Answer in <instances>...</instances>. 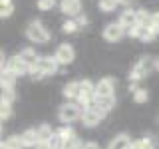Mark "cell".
<instances>
[{
	"mask_svg": "<svg viewBox=\"0 0 159 149\" xmlns=\"http://www.w3.org/2000/svg\"><path fill=\"white\" fill-rule=\"evenodd\" d=\"M82 113H84V107L80 106L78 102H68V103H64V106H60L58 119L64 123V125H70L72 121L82 119Z\"/></svg>",
	"mask_w": 159,
	"mask_h": 149,
	"instance_id": "6da1fadb",
	"label": "cell"
},
{
	"mask_svg": "<svg viewBox=\"0 0 159 149\" xmlns=\"http://www.w3.org/2000/svg\"><path fill=\"white\" fill-rule=\"evenodd\" d=\"M26 38L36 44H46V42H50V32L40 20H34V22H30L26 26Z\"/></svg>",
	"mask_w": 159,
	"mask_h": 149,
	"instance_id": "7a4b0ae2",
	"label": "cell"
},
{
	"mask_svg": "<svg viewBox=\"0 0 159 149\" xmlns=\"http://www.w3.org/2000/svg\"><path fill=\"white\" fill-rule=\"evenodd\" d=\"M93 102H96V84H92L89 79H82V82H80V97H78V103L86 109V107L92 106Z\"/></svg>",
	"mask_w": 159,
	"mask_h": 149,
	"instance_id": "3957f363",
	"label": "cell"
},
{
	"mask_svg": "<svg viewBox=\"0 0 159 149\" xmlns=\"http://www.w3.org/2000/svg\"><path fill=\"white\" fill-rule=\"evenodd\" d=\"M106 117V113L99 109L96 103H92L89 107H86L84 109V113H82V123L86 127H96V125H99V121Z\"/></svg>",
	"mask_w": 159,
	"mask_h": 149,
	"instance_id": "277c9868",
	"label": "cell"
},
{
	"mask_svg": "<svg viewBox=\"0 0 159 149\" xmlns=\"http://www.w3.org/2000/svg\"><path fill=\"white\" fill-rule=\"evenodd\" d=\"M54 58L58 60L60 66H68V64L74 62L76 52H74V48L70 46V44H60V46L56 48V52H54Z\"/></svg>",
	"mask_w": 159,
	"mask_h": 149,
	"instance_id": "5b68a950",
	"label": "cell"
},
{
	"mask_svg": "<svg viewBox=\"0 0 159 149\" xmlns=\"http://www.w3.org/2000/svg\"><path fill=\"white\" fill-rule=\"evenodd\" d=\"M125 34H127V30L119 22H109L107 26L103 28V38H106L107 42H119Z\"/></svg>",
	"mask_w": 159,
	"mask_h": 149,
	"instance_id": "8992f818",
	"label": "cell"
},
{
	"mask_svg": "<svg viewBox=\"0 0 159 149\" xmlns=\"http://www.w3.org/2000/svg\"><path fill=\"white\" fill-rule=\"evenodd\" d=\"M6 70H10L12 74H16V76H26V74H30V66L26 62H24L20 56H12V58H8V62H6V66H4ZM2 68V70H4Z\"/></svg>",
	"mask_w": 159,
	"mask_h": 149,
	"instance_id": "52a82bcc",
	"label": "cell"
},
{
	"mask_svg": "<svg viewBox=\"0 0 159 149\" xmlns=\"http://www.w3.org/2000/svg\"><path fill=\"white\" fill-rule=\"evenodd\" d=\"M113 89H116V79L113 78H102L96 84V97L113 96Z\"/></svg>",
	"mask_w": 159,
	"mask_h": 149,
	"instance_id": "ba28073f",
	"label": "cell"
},
{
	"mask_svg": "<svg viewBox=\"0 0 159 149\" xmlns=\"http://www.w3.org/2000/svg\"><path fill=\"white\" fill-rule=\"evenodd\" d=\"M127 34L131 38H137V40H141V42H153V40H155V36L157 34L153 32L151 28H147V26H133L131 30H127Z\"/></svg>",
	"mask_w": 159,
	"mask_h": 149,
	"instance_id": "9c48e42d",
	"label": "cell"
},
{
	"mask_svg": "<svg viewBox=\"0 0 159 149\" xmlns=\"http://www.w3.org/2000/svg\"><path fill=\"white\" fill-rule=\"evenodd\" d=\"M60 10H62L66 16L76 18L82 14V0H62L60 2Z\"/></svg>",
	"mask_w": 159,
	"mask_h": 149,
	"instance_id": "30bf717a",
	"label": "cell"
},
{
	"mask_svg": "<svg viewBox=\"0 0 159 149\" xmlns=\"http://www.w3.org/2000/svg\"><path fill=\"white\" fill-rule=\"evenodd\" d=\"M38 68L42 70L46 76H54V74L58 72V68H60V64H58V60L54 58V56H40V62H38Z\"/></svg>",
	"mask_w": 159,
	"mask_h": 149,
	"instance_id": "8fae6325",
	"label": "cell"
},
{
	"mask_svg": "<svg viewBox=\"0 0 159 149\" xmlns=\"http://www.w3.org/2000/svg\"><path fill=\"white\" fill-rule=\"evenodd\" d=\"M117 22L121 24L125 30H131L133 26H137V24H139L137 22V10H123Z\"/></svg>",
	"mask_w": 159,
	"mask_h": 149,
	"instance_id": "7c38bea8",
	"label": "cell"
},
{
	"mask_svg": "<svg viewBox=\"0 0 159 149\" xmlns=\"http://www.w3.org/2000/svg\"><path fill=\"white\" fill-rule=\"evenodd\" d=\"M20 139H22V145L24 147H30V149H34L38 145V141H40V137H38V131L36 129H26V131L22 133V135H20Z\"/></svg>",
	"mask_w": 159,
	"mask_h": 149,
	"instance_id": "4fadbf2b",
	"label": "cell"
},
{
	"mask_svg": "<svg viewBox=\"0 0 159 149\" xmlns=\"http://www.w3.org/2000/svg\"><path fill=\"white\" fill-rule=\"evenodd\" d=\"M18 56H20V58L24 60V62L28 64L30 70H32V68H36V66H38V62H40V56L36 54V50H34V48H24L22 52L18 54Z\"/></svg>",
	"mask_w": 159,
	"mask_h": 149,
	"instance_id": "5bb4252c",
	"label": "cell"
},
{
	"mask_svg": "<svg viewBox=\"0 0 159 149\" xmlns=\"http://www.w3.org/2000/svg\"><path fill=\"white\" fill-rule=\"evenodd\" d=\"M129 145H131V139H129L127 133H119V135H116L109 141L107 149H129Z\"/></svg>",
	"mask_w": 159,
	"mask_h": 149,
	"instance_id": "9a60e30c",
	"label": "cell"
},
{
	"mask_svg": "<svg viewBox=\"0 0 159 149\" xmlns=\"http://www.w3.org/2000/svg\"><path fill=\"white\" fill-rule=\"evenodd\" d=\"M16 74H12L10 70L4 68L2 74H0V86H2V89H14V86H16Z\"/></svg>",
	"mask_w": 159,
	"mask_h": 149,
	"instance_id": "2e32d148",
	"label": "cell"
},
{
	"mask_svg": "<svg viewBox=\"0 0 159 149\" xmlns=\"http://www.w3.org/2000/svg\"><path fill=\"white\" fill-rule=\"evenodd\" d=\"M96 106L102 109L103 113H107V111H111L113 107H116V96H107V97H96Z\"/></svg>",
	"mask_w": 159,
	"mask_h": 149,
	"instance_id": "e0dca14e",
	"label": "cell"
},
{
	"mask_svg": "<svg viewBox=\"0 0 159 149\" xmlns=\"http://www.w3.org/2000/svg\"><path fill=\"white\" fill-rule=\"evenodd\" d=\"M66 99H78L80 97V82H68L62 89Z\"/></svg>",
	"mask_w": 159,
	"mask_h": 149,
	"instance_id": "ac0fdd59",
	"label": "cell"
},
{
	"mask_svg": "<svg viewBox=\"0 0 159 149\" xmlns=\"http://www.w3.org/2000/svg\"><path fill=\"white\" fill-rule=\"evenodd\" d=\"M22 139L20 135H12V137H6L2 141V149H22Z\"/></svg>",
	"mask_w": 159,
	"mask_h": 149,
	"instance_id": "d6986e66",
	"label": "cell"
},
{
	"mask_svg": "<svg viewBox=\"0 0 159 149\" xmlns=\"http://www.w3.org/2000/svg\"><path fill=\"white\" fill-rule=\"evenodd\" d=\"M36 131H38L40 141H50V137L56 133V131H52V127H50L48 123H42V125H38V127H36Z\"/></svg>",
	"mask_w": 159,
	"mask_h": 149,
	"instance_id": "ffe728a7",
	"label": "cell"
},
{
	"mask_svg": "<svg viewBox=\"0 0 159 149\" xmlns=\"http://www.w3.org/2000/svg\"><path fill=\"white\" fill-rule=\"evenodd\" d=\"M151 16H153V12H147V10H137V22H139V26H151Z\"/></svg>",
	"mask_w": 159,
	"mask_h": 149,
	"instance_id": "44dd1931",
	"label": "cell"
},
{
	"mask_svg": "<svg viewBox=\"0 0 159 149\" xmlns=\"http://www.w3.org/2000/svg\"><path fill=\"white\" fill-rule=\"evenodd\" d=\"M56 133H58L60 137H62V141H68V139L76 137V131H74V127H72V125H62Z\"/></svg>",
	"mask_w": 159,
	"mask_h": 149,
	"instance_id": "7402d4cb",
	"label": "cell"
},
{
	"mask_svg": "<svg viewBox=\"0 0 159 149\" xmlns=\"http://www.w3.org/2000/svg\"><path fill=\"white\" fill-rule=\"evenodd\" d=\"M62 30H64L66 34H76L78 30H80V24L76 22V18H68L66 22L62 24Z\"/></svg>",
	"mask_w": 159,
	"mask_h": 149,
	"instance_id": "603a6c76",
	"label": "cell"
},
{
	"mask_svg": "<svg viewBox=\"0 0 159 149\" xmlns=\"http://www.w3.org/2000/svg\"><path fill=\"white\" fill-rule=\"evenodd\" d=\"M149 99V92L145 88H137L135 92H133V102L135 103H145Z\"/></svg>",
	"mask_w": 159,
	"mask_h": 149,
	"instance_id": "cb8c5ba5",
	"label": "cell"
},
{
	"mask_svg": "<svg viewBox=\"0 0 159 149\" xmlns=\"http://www.w3.org/2000/svg\"><path fill=\"white\" fill-rule=\"evenodd\" d=\"M117 4H119V0H99V10L111 12V10H116Z\"/></svg>",
	"mask_w": 159,
	"mask_h": 149,
	"instance_id": "d4e9b609",
	"label": "cell"
},
{
	"mask_svg": "<svg viewBox=\"0 0 159 149\" xmlns=\"http://www.w3.org/2000/svg\"><path fill=\"white\" fill-rule=\"evenodd\" d=\"M62 149H84V143L76 137H72V139H68V141H64V147Z\"/></svg>",
	"mask_w": 159,
	"mask_h": 149,
	"instance_id": "484cf974",
	"label": "cell"
},
{
	"mask_svg": "<svg viewBox=\"0 0 159 149\" xmlns=\"http://www.w3.org/2000/svg\"><path fill=\"white\" fill-rule=\"evenodd\" d=\"M10 115H12V103H0V117H2V121L10 119Z\"/></svg>",
	"mask_w": 159,
	"mask_h": 149,
	"instance_id": "4316f807",
	"label": "cell"
},
{
	"mask_svg": "<svg viewBox=\"0 0 159 149\" xmlns=\"http://www.w3.org/2000/svg\"><path fill=\"white\" fill-rule=\"evenodd\" d=\"M14 99H16L14 89H2V103H14Z\"/></svg>",
	"mask_w": 159,
	"mask_h": 149,
	"instance_id": "83f0119b",
	"label": "cell"
},
{
	"mask_svg": "<svg viewBox=\"0 0 159 149\" xmlns=\"http://www.w3.org/2000/svg\"><path fill=\"white\" fill-rule=\"evenodd\" d=\"M139 147L141 149H155V143H153L151 137H143V139H139Z\"/></svg>",
	"mask_w": 159,
	"mask_h": 149,
	"instance_id": "f1b7e54d",
	"label": "cell"
},
{
	"mask_svg": "<svg viewBox=\"0 0 159 149\" xmlns=\"http://www.w3.org/2000/svg\"><path fill=\"white\" fill-rule=\"evenodd\" d=\"M56 0H38V8L40 10H52Z\"/></svg>",
	"mask_w": 159,
	"mask_h": 149,
	"instance_id": "f546056e",
	"label": "cell"
},
{
	"mask_svg": "<svg viewBox=\"0 0 159 149\" xmlns=\"http://www.w3.org/2000/svg\"><path fill=\"white\" fill-rule=\"evenodd\" d=\"M12 12H14V4H6V6L0 8V16H2V18L12 16Z\"/></svg>",
	"mask_w": 159,
	"mask_h": 149,
	"instance_id": "4dcf8cb0",
	"label": "cell"
},
{
	"mask_svg": "<svg viewBox=\"0 0 159 149\" xmlns=\"http://www.w3.org/2000/svg\"><path fill=\"white\" fill-rule=\"evenodd\" d=\"M153 30L155 34H159V12H153V16H151V26H149Z\"/></svg>",
	"mask_w": 159,
	"mask_h": 149,
	"instance_id": "1f68e13d",
	"label": "cell"
},
{
	"mask_svg": "<svg viewBox=\"0 0 159 149\" xmlns=\"http://www.w3.org/2000/svg\"><path fill=\"white\" fill-rule=\"evenodd\" d=\"M30 76H32L34 79H42V78H46V74H44L42 70H40V68L36 66V68H32V70H30Z\"/></svg>",
	"mask_w": 159,
	"mask_h": 149,
	"instance_id": "d6a6232c",
	"label": "cell"
},
{
	"mask_svg": "<svg viewBox=\"0 0 159 149\" xmlns=\"http://www.w3.org/2000/svg\"><path fill=\"white\" fill-rule=\"evenodd\" d=\"M76 22L80 24V28H82V26H86V24H88V16H86V14H80V16H76Z\"/></svg>",
	"mask_w": 159,
	"mask_h": 149,
	"instance_id": "836d02e7",
	"label": "cell"
},
{
	"mask_svg": "<svg viewBox=\"0 0 159 149\" xmlns=\"http://www.w3.org/2000/svg\"><path fill=\"white\" fill-rule=\"evenodd\" d=\"M84 149H99V145L96 141H88V143H84Z\"/></svg>",
	"mask_w": 159,
	"mask_h": 149,
	"instance_id": "e575fe53",
	"label": "cell"
},
{
	"mask_svg": "<svg viewBox=\"0 0 159 149\" xmlns=\"http://www.w3.org/2000/svg\"><path fill=\"white\" fill-rule=\"evenodd\" d=\"M34 149H52V147H50L48 141H38V145L34 147Z\"/></svg>",
	"mask_w": 159,
	"mask_h": 149,
	"instance_id": "d590c367",
	"label": "cell"
},
{
	"mask_svg": "<svg viewBox=\"0 0 159 149\" xmlns=\"http://www.w3.org/2000/svg\"><path fill=\"white\" fill-rule=\"evenodd\" d=\"M129 149H141V147H139V139H137V141H131V145H129Z\"/></svg>",
	"mask_w": 159,
	"mask_h": 149,
	"instance_id": "8d00e7d4",
	"label": "cell"
},
{
	"mask_svg": "<svg viewBox=\"0 0 159 149\" xmlns=\"http://www.w3.org/2000/svg\"><path fill=\"white\" fill-rule=\"evenodd\" d=\"M119 4H125V6H129V4H133V0H119Z\"/></svg>",
	"mask_w": 159,
	"mask_h": 149,
	"instance_id": "74e56055",
	"label": "cell"
},
{
	"mask_svg": "<svg viewBox=\"0 0 159 149\" xmlns=\"http://www.w3.org/2000/svg\"><path fill=\"white\" fill-rule=\"evenodd\" d=\"M6 4H12V0H0V6H6Z\"/></svg>",
	"mask_w": 159,
	"mask_h": 149,
	"instance_id": "f35d334b",
	"label": "cell"
},
{
	"mask_svg": "<svg viewBox=\"0 0 159 149\" xmlns=\"http://www.w3.org/2000/svg\"><path fill=\"white\" fill-rule=\"evenodd\" d=\"M155 70L159 72V58H155Z\"/></svg>",
	"mask_w": 159,
	"mask_h": 149,
	"instance_id": "ab89813d",
	"label": "cell"
},
{
	"mask_svg": "<svg viewBox=\"0 0 159 149\" xmlns=\"http://www.w3.org/2000/svg\"><path fill=\"white\" fill-rule=\"evenodd\" d=\"M60 2H62V0H60Z\"/></svg>",
	"mask_w": 159,
	"mask_h": 149,
	"instance_id": "60d3db41",
	"label": "cell"
}]
</instances>
